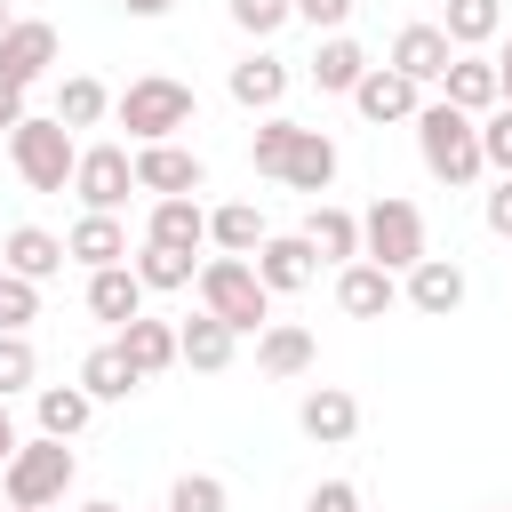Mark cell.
Listing matches in <instances>:
<instances>
[{
    "mask_svg": "<svg viewBox=\"0 0 512 512\" xmlns=\"http://www.w3.org/2000/svg\"><path fill=\"white\" fill-rule=\"evenodd\" d=\"M416 160H424V176H440L448 192L480 184V176H488V168H480V120H464L456 104H424V112H416Z\"/></svg>",
    "mask_w": 512,
    "mask_h": 512,
    "instance_id": "1",
    "label": "cell"
},
{
    "mask_svg": "<svg viewBox=\"0 0 512 512\" xmlns=\"http://www.w3.org/2000/svg\"><path fill=\"white\" fill-rule=\"evenodd\" d=\"M352 112H360L368 128H384V120H416V112H424V88H416V80H400L392 64H368V72H360V88H352Z\"/></svg>",
    "mask_w": 512,
    "mask_h": 512,
    "instance_id": "11",
    "label": "cell"
},
{
    "mask_svg": "<svg viewBox=\"0 0 512 512\" xmlns=\"http://www.w3.org/2000/svg\"><path fill=\"white\" fill-rule=\"evenodd\" d=\"M288 8H296V16H304L320 40H328V32H344V16H352L360 0H288Z\"/></svg>",
    "mask_w": 512,
    "mask_h": 512,
    "instance_id": "40",
    "label": "cell"
},
{
    "mask_svg": "<svg viewBox=\"0 0 512 512\" xmlns=\"http://www.w3.org/2000/svg\"><path fill=\"white\" fill-rule=\"evenodd\" d=\"M120 8H128V16H168L176 0H120Z\"/></svg>",
    "mask_w": 512,
    "mask_h": 512,
    "instance_id": "46",
    "label": "cell"
},
{
    "mask_svg": "<svg viewBox=\"0 0 512 512\" xmlns=\"http://www.w3.org/2000/svg\"><path fill=\"white\" fill-rule=\"evenodd\" d=\"M336 168H344V152H336V136L328 128H296V144H288V160H280V184L288 192H328L336 184Z\"/></svg>",
    "mask_w": 512,
    "mask_h": 512,
    "instance_id": "15",
    "label": "cell"
},
{
    "mask_svg": "<svg viewBox=\"0 0 512 512\" xmlns=\"http://www.w3.org/2000/svg\"><path fill=\"white\" fill-rule=\"evenodd\" d=\"M304 72H312V88H320V96H352V88H360V72H368V48H360L352 32H328V40L312 48V64H304Z\"/></svg>",
    "mask_w": 512,
    "mask_h": 512,
    "instance_id": "20",
    "label": "cell"
},
{
    "mask_svg": "<svg viewBox=\"0 0 512 512\" xmlns=\"http://www.w3.org/2000/svg\"><path fill=\"white\" fill-rule=\"evenodd\" d=\"M424 256H432V240H424V208L400 200V192H384V200L360 216V264H384V272L400 280V272L424 264Z\"/></svg>",
    "mask_w": 512,
    "mask_h": 512,
    "instance_id": "6",
    "label": "cell"
},
{
    "mask_svg": "<svg viewBox=\"0 0 512 512\" xmlns=\"http://www.w3.org/2000/svg\"><path fill=\"white\" fill-rule=\"evenodd\" d=\"M64 264H88V272L128 264V224H120V216H80V224L64 232Z\"/></svg>",
    "mask_w": 512,
    "mask_h": 512,
    "instance_id": "19",
    "label": "cell"
},
{
    "mask_svg": "<svg viewBox=\"0 0 512 512\" xmlns=\"http://www.w3.org/2000/svg\"><path fill=\"white\" fill-rule=\"evenodd\" d=\"M208 240H216L224 256H256L272 232H264V208H256V200H224V208H208Z\"/></svg>",
    "mask_w": 512,
    "mask_h": 512,
    "instance_id": "30",
    "label": "cell"
},
{
    "mask_svg": "<svg viewBox=\"0 0 512 512\" xmlns=\"http://www.w3.org/2000/svg\"><path fill=\"white\" fill-rule=\"evenodd\" d=\"M112 112H120V128L136 144H176V128H192V88L168 80V72H144V80H128L112 96Z\"/></svg>",
    "mask_w": 512,
    "mask_h": 512,
    "instance_id": "4",
    "label": "cell"
},
{
    "mask_svg": "<svg viewBox=\"0 0 512 512\" xmlns=\"http://www.w3.org/2000/svg\"><path fill=\"white\" fill-rule=\"evenodd\" d=\"M232 344H240V336H232L224 320H208V312H192V320L176 328V360L200 368V376H224V368H232Z\"/></svg>",
    "mask_w": 512,
    "mask_h": 512,
    "instance_id": "25",
    "label": "cell"
},
{
    "mask_svg": "<svg viewBox=\"0 0 512 512\" xmlns=\"http://www.w3.org/2000/svg\"><path fill=\"white\" fill-rule=\"evenodd\" d=\"M128 272L144 280V296H152V288L168 296V288H192V280H200V264H192V248H160V240H144Z\"/></svg>",
    "mask_w": 512,
    "mask_h": 512,
    "instance_id": "32",
    "label": "cell"
},
{
    "mask_svg": "<svg viewBox=\"0 0 512 512\" xmlns=\"http://www.w3.org/2000/svg\"><path fill=\"white\" fill-rule=\"evenodd\" d=\"M48 64H56V24H48V16H16V24L0 32V88L24 96Z\"/></svg>",
    "mask_w": 512,
    "mask_h": 512,
    "instance_id": "9",
    "label": "cell"
},
{
    "mask_svg": "<svg viewBox=\"0 0 512 512\" xmlns=\"http://www.w3.org/2000/svg\"><path fill=\"white\" fill-rule=\"evenodd\" d=\"M200 312L224 320L232 336H264L272 328V296H264V280H256L248 256H208L200 264Z\"/></svg>",
    "mask_w": 512,
    "mask_h": 512,
    "instance_id": "2",
    "label": "cell"
},
{
    "mask_svg": "<svg viewBox=\"0 0 512 512\" xmlns=\"http://www.w3.org/2000/svg\"><path fill=\"white\" fill-rule=\"evenodd\" d=\"M104 112H112V88L88 80V72H72V80L56 88V112H48V120H64V128H96Z\"/></svg>",
    "mask_w": 512,
    "mask_h": 512,
    "instance_id": "33",
    "label": "cell"
},
{
    "mask_svg": "<svg viewBox=\"0 0 512 512\" xmlns=\"http://www.w3.org/2000/svg\"><path fill=\"white\" fill-rule=\"evenodd\" d=\"M488 64H496V104H512V40H504Z\"/></svg>",
    "mask_w": 512,
    "mask_h": 512,
    "instance_id": "43",
    "label": "cell"
},
{
    "mask_svg": "<svg viewBox=\"0 0 512 512\" xmlns=\"http://www.w3.org/2000/svg\"><path fill=\"white\" fill-rule=\"evenodd\" d=\"M288 16H296L288 0H232V24H240L248 40H272V32L288 24Z\"/></svg>",
    "mask_w": 512,
    "mask_h": 512,
    "instance_id": "39",
    "label": "cell"
},
{
    "mask_svg": "<svg viewBox=\"0 0 512 512\" xmlns=\"http://www.w3.org/2000/svg\"><path fill=\"white\" fill-rule=\"evenodd\" d=\"M248 264H256L264 296H296V288H312V280H320V256L304 248V232H272V240L248 256Z\"/></svg>",
    "mask_w": 512,
    "mask_h": 512,
    "instance_id": "12",
    "label": "cell"
},
{
    "mask_svg": "<svg viewBox=\"0 0 512 512\" xmlns=\"http://www.w3.org/2000/svg\"><path fill=\"white\" fill-rule=\"evenodd\" d=\"M296 432L320 440V448H344V440L360 432V400H352L344 384H312V392L296 400Z\"/></svg>",
    "mask_w": 512,
    "mask_h": 512,
    "instance_id": "13",
    "label": "cell"
},
{
    "mask_svg": "<svg viewBox=\"0 0 512 512\" xmlns=\"http://www.w3.org/2000/svg\"><path fill=\"white\" fill-rule=\"evenodd\" d=\"M8 512H16V504H8Z\"/></svg>",
    "mask_w": 512,
    "mask_h": 512,
    "instance_id": "50",
    "label": "cell"
},
{
    "mask_svg": "<svg viewBox=\"0 0 512 512\" xmlns=\"http://www.w3.org/2000/svg\"><path fill=\"white\" fill-rule=\"evenodd\" d=\"M440 104H456L464 120H480V112H496V64L472 48V56H448V72H440Z\"/></svg>",
    "mask_w": 512,
    "mask_h": 512,
    "instance_id": "18",
    "label": "cell"
},
{
    "mask_svg": "<svg viewBox=\"0 0 512 512\" xmlns=\"http://www.w3.org/2000/svg\"><path fill=\"white\" fill-rule=\"evenodd\" d=\"M16 456V416H8V400H0V464Z\"/></svg>",
    "mask_w": 512,
    "mask_h": 512,
    "instance_id": "44",
    "label": "cell"
},
{
    "mask_svg": "<svg viewBox=\"0 0 512 512\" xmlns=\"http://www.w3.org/2000/svg\"><path fill=\"white\" fill-rule=\"evenodd\" d=\"M32 376H40V352H32V336H0V400L32 392Z\"/></svg>",
    "mask_w": 512,
    "mask_h": 512,
    "instance_id": "37",
    "label": "cell"
},
{
    "mask_svg": "<svg viewBox=\"0 0 512 512\" xmlns=\"http://www.w3.org/2000/svg\"><path fill=\"white\" fill-rule=\"evenodd\" d=\"M480 512H504V504H480Z\"/></svg>",
    "mask_w": 512,
    "mask_h": 512,
    "instance_id": "49",
    "label": "cell"
},
{
    "mask_svg": "<svg viewBox=\"0 0 512 512\" xmlns=\"http://www.w3.org/2000/svg\"><path fill=\"white\" fill-rule=\"evenodd\" d=\"M224 88H232V104H240V112H280V96H288V64L256 48V56H240V64H232V80H224Z\"/></svg>",
    "mask_w": 512,
    "mask_h": 512,
    "instance_id": "21",
    "label": "cell"
},
{
    "mask_svg": "<svg viewBox=\"0 0 512 512\" xmlns=\"http://www.w3.org/2000/svg\"><path fill=\"white\" fill-rule=\"evenodd\" d=\"M0 272H16V280H56L64 272V240L48 232V224H8V240H0Z\"/></svg>",
    "mask_w": 512,
    "mask_h": 512,
    "instance_id": "16",
    "label": "cell"
},
{
    "mask_svg": "<svg viewBox=\"0 0 512 512\" xmlns=\"http://www.w3.org/2000/svg\"><path fill=\"white\" fill-rule=\"evenodd\" d=\"M32 320H40V288L16 280V272H0V336H24Z\"/></svg>",
    "mask_w": 512,
    "mask_h": 512,
    "instance_id": "36",
    "label": "cell"
},
{
    "mask_svg": "<svg viewBox=\"0 0 512 512\" xmlns=\"http://www.w3.org/2000/svg\"><path fill=\"white\" fill-rule=\"evenodd\" d=\"M72 384H80L88 400H128V392H136L144 376L128 368V352H120V344H96V352L80 360V376H72Z\"/></svg>",
    "mask_w": 512,
    "mask_h": 512,
    "instance_id": "31",
    "label": "cell"
},
{
    "mask_svg": "<svg viewBox=\"0 0 512 512\" xmlns=\"http://www.w3.org/2000/svg\"><path fill=\"white\" fill-rule=\"evenodd\" d=\"M312 360H320V344H312V328H296V320H272V328L256 336V368H264V376H280V384H288V376H304Z\"/></svg>",
    "mask_w": 512,
    "mask_h": 512,
    "instance_id": "26",
    "label": "cell"
},
{
    "mask_svg": "<svg viewBox=\"0 0 512 512\" xmlns=\"http://www.w3.org/2000/svg\"><path fill=\"white\" fill-rule=\"evenodd\" d=\"M448 56H456V48H448V32H440V24H400V32H392V56H384V64H392L400 80H416V88H440Z\"/></svg>",
    "mask_w": 512,
    "mask_h": 512,
    "instance_id": "14",
    "label": "cell"
},
{
    "mask_svg": "<svg viewBox=\"0 0 512 512\" xmlns=\"http://www.w3.org/2000/svg\"><path fill=\"white\" fill-rule=\"evenodd\" d=\"M304 248H312L320 264H360V216L312 200V216H304Z\"/></svg>",
    "mask_w": 512,
    "mask_h": 512,
    "instance_id": "22",
    "label": "cell"
},
{
    "mask_svg": "<svg viewBox=\"0 0 512 512\" xmlns=\"http://www.w3.org/2000/svg\"><path fill=\"white\" fill-rule=\"evenodd\" d=\"M288 144H296V120H288V112H264V120H256V136H248V160H256V176H280Z\"/></svg>",
    "mask_w": 512,
    "mask_h": 512,
    "instance_id": "34",
    "label": "cell"
},
{
    "mask_svg": "<svg viewBox=\"0 0 512 512\" xmlns=\"http://www.w3.org/2000/svg\"><path fill=\"white\" fill-rule=\"evenodd\" d=\"M72 192L88 216H120L128 192H136V168H128V144H88L80 168H72Z\"/></svg>",
    "mask_w": 512,
    "mask_h": 512,
    "instance_id": "8",
    "label": "cell"
},
{
    "mask_svg": "<svg viewBox=\"0 0 512 512\" xmlns=\"http://www.w3.org/2000/svg\"><path fill=\"white\" fill-rule=\"evenodd\" d=\"M440 32H448V48H456V56H472V48L504 40V0H448Z\"/></svg>",
    "mask_w": 512,
    "mask_h": 512,
    "instance_id": "28",
    "label": "cell"
},
{
    "mask_svg": "<svg viewBox=\"0 0 512 512\" xmlns=\"http://www.w3.org/2000/svg\"><path fill=\"white\" fill-rule=\"evenodd\" d=\"M144 312V280L128 272V264H112V272H88V320H104V328H128Z\"/></svg>",
    "mask_w": 512,
    "mask_h": 512,
    "instance_id": "24",
    "label": "cell"
},
{
    "mask_svg": "<svg viewBox=\"0 0 512 512\" xmlns=\"http://www.w3.org/2000/svg\"><path fill=\"white\" fill-rule=\"evenodd\" d=\"M168 512H232V488H224L216 472H184V480L168 488Z\"/></svg>",
    "mask_w": 512,
    "mask_h": 512,
    "instance_id": "35",
    "label": "cell"
},
{
    "mask_svg": "<svg viewBox=\"0 0 512 512\" xmlns=\"http://www.w3.org/2000/svg\"><path fill=\"white\" fill-rule=\"evenodd\" d=\"M304 512H360V488H352V480H320Z\"/></svg>",
    "mask_w": 512,
    "mask_h": 512,
    "instance_id": "41",
    "label": "cell"
},
{
    "mask_svg": "<svg viewBox=\"0 0 512 512\" xmlns=\"http://www.w3.org/2000/svg\"><path fill=\"white\" fill-rule=\"evenodd\" d=\"M8 24H16V16H8V0H0V32H8Z\"/></svg>",
    "mask_w": 512,
    "mask_h": 512,
    "instance_id": "48",
    "label": "cell"
},
{
    "mask_svg": "<svg viewBox=\"0 0 512 512\" xmlns=\"http://www.w3.org/2000/svg\"><path fill=\"white\" fill-rule=\"evenodd\" d=\"M80 512H120V504H104V496H96V504H80Z\"/></svg>",
    "mask_w": 512,
    "mask_h": 512,
    "instance_id": "47",
    "label": "cell"
},
{
    "mask_svg": "<svg viewBox=\"0 0 512 512\" xmlns=\"http://www.w3.org/2000/svg\"><path fill=\"white\" fill-rule=\"evenodd\" d=\"M16 120H24V96H8V88H0V136H8Z\"/></svg>",
    "mask_w": 512,
    "mask_h": 512,
    "instance_id": "45",
    "label": "cell"
},
{
    "mask_svg": "<svg viewBox=\"0 0 512 512\" xmlns=\"http://www.w3.org/2000/svg\"><path fill=\"white\" fill-rule=\"evenodd\" d=\"M72 472H80L72 440H48V432H40V440H16V456L0 464V488H8L16 512H48V504H64Z\"/></svg>",
    "mask_w": 512,
    "mask_h": 512,
    "instance_id": "3",
    "label": "cell"
},
{
    "mask_svg": "<svg viewBox=\"0 0 512 512\" xmlns=\"http://www.w3.org/2000/svg\"><path fill=\"white\" fill-rule=\"evenodd\" d=\"M480 168L512 176V104H496V112L480 120Z\"/></svg>",
    "mask_w": 512,
    "mask_h": 512,
    "instance_id": "38",
    "label": "cell"
},
{
    "mask_svg": "<svg viewBox=\"0 0 512 512\" xmlns=\"http://www.w3.org/2000/svg\"><path fill=\"white\" fill-rule=\"evenodd\" d=\"M392 304H400V280L384 264H344L336 272V312L344 320H384Z\"/></svg>",
    "mask_w": 512,
    "mask_h": 512,
    "instance_id": "17",
    "label": "cell"
},
{
    "mask_svg": "<svg viewBox=\"0 0 512 512\" xmlns=\"http://www.w3.org/2000/svg\"><path fill=\"white\" fill-rule=\"evenodd\" d=\"M480 216H488V232H496V240H512V176H496V192H488V208H480Z\"/></svg>",
    "mask_w": 512,
    "mask_h": 512,
    "instance_id": "42",
    "label": "cell"
},
{
    "mask_svg": "<svg viewBox=\"0 0 512 512\" xmlns=\"http://www.w3.org/2000/svg\"><path fill=\"white\" fill-rule=\"evenodd\" d=\"M32 416H40L48 440H80L88 416H96V400H88L80 384H40V392H32Z\"/></svg>",
    "mask_w": 512,
    "mask_h": 512,
    "instance_id": "27",
    "label": "cell"
},
{
    "mask_svg": "<svg viewBox=\"0 0 512 512\" xmlns=\"http://www.w3.org/2000/svg\"><path fill=\"white\" fill-rule=\"evenodd\" d=\"M112 344H120V352H128V368H136V376H144V384H152V376H168V368H176V328H168V320H152V312H136V320H128V328H120V336H112Z\"/></svg>",
    "mask_w": 512,
    "mask_h": 512,
    "instance_id": "23",
    "label": "cell"
},
{
    "mask_svg": "<svg viewBox=\"0 0 512 512\" xmlns=\"http://www.w3.org/2000/svg\"><path fill=\"white\" fill-rule=\"evenodd\" d=\"M400 304L424 312V320H448V312L464 304V264H456V256H424V264H408V272H400Z\"/></svg>",
    "mask_w": 512,
    "mask_h": 512,
    "instance_id": "10",
    "label": "cell"
},
{
    "mask_svg": "<svg viewBox=\"0 0 512 512\" xmlns=\"http://www.w3.org/2000/svg\"><path fill=\"white\" fill-rule=\"evenodd\" d=\"M128 168H136V192H152V200H192V192H208V160L184 152V144H136Z\"/></svg>",
    "mask_w": 512,
    "mask_h": 512,
    "instance_id": "7",
    "label": "cell"
},
{
    "mask_svg": "<svg viewBox=\"0 0 512 512\" xmlns=\"http://www.w3.org/2000/svg\"><path fill=\"white\" fill-rule=\"evenodd\" d=\"M8 160H16V176H24L32 192H64V184H72V168H80V144H72V128H64V120L24 112V120L8 128Z\"/></svg>",
    "mask_w": 512,
    "mask_h": 512,
    "instance_id": "5",
    "label": "cell"
},
{
    "mask_svg": "<svg viewBox=\"0 0 512 512\" xmlns=\"http://www.w3.org/2000/svg\"><path fill=\"white\" fill-rule=\"evenodd\" d=\"M144 240H160V248H192V256H200V240H208V208H200V200H152Z\"/></svg>",
    "mask_w": 512,
    "mask_h": 512,
    "instance_id": "29",
    "label": "cell"
}]
</instances>
